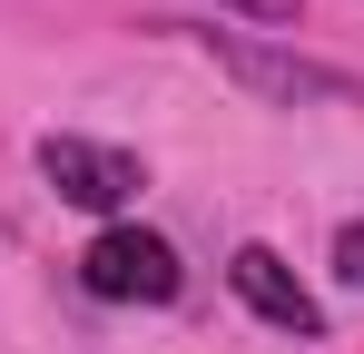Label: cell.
<instances>
[{"label":"cell","mask_w":364,"mask_h":354,"mask_svg":"<svg viewBox=\"0 0 364 354\" xmlns=\"http://www.w3.org/2000/svg\"><path fill=\"white\" fill-rule=\"evenodd\" d=\"M40 177H50L60 207H89V217H119L148 187V168L128 148H99V138H40Z\"/></svg>","instance_id":"3957f363"},{"label":"cell","mask_w":364,"mask_h":354,"mask_svg":"<svg viewBox=\"0 0 364 354\" xmlns=\"http://www.w3.org/2000/svg\"><path fill=\"white\" fill-rule=\"evenodd\" d=\"M227 10H246V20H296V0H227Z\"/></svg>","instance_id":"8992f818"},{"label":"cell","mask_w":364,"mask_h":354,"mask_svg":"<svg viewBox=\"0 0 364 354\" xmlns=\"http://www.w3.org/2000/svg\"><path fill=\"white\" fill-rule=\"evenodd\" d=\"M79 286L99 295V305H178L187 266H178V246L148 236V227H99L79 246Z\"/></svg>","instance_id":"7a4b0ae2"},{"label":"cell","mask_w":364,"mask_h":354,"mask_svg":"<svg viewBox=\"0 0 364 354\" xmlns=\"http://www.w3.org/2000/svg\"><path fill=\"white\" fill-rule=\"evenodd\" d=\"M227 286H237L246 305L276 325V335H296V345H325V305L296 286V266H286L276 246H237V256H227Z\"/></svg>","instance_id":"277c9868"},{"label":"cell","mask_w":364,"mask_h":354,"mask_svg":"<svg viewBox=\"0 0 364 354\" xmlns=\"http://www.w3.org/2000/svg\"><path fill=\"white\" fill-rule=\"evenodd\" d=\"M335 276L364 295V217H355V227H335Z\"/></svg>","instance_id":"5b68a950"},{"label":"cell","mask_w":364,"mask_h":354,"mask_svg":"<svg viewBox=\"0 0 364 354\" xmlns=\"http://www.w3.org/2000/svg\"><path fill=\"white\" fill-rule=\"evenodd\" d=\"M187 40L217 59L237 89L276 99V109H364V79H355V69L305 59V50H286V40H246V30H187Z\"/></svg>","instance_id":"6da1fadb"}]
</instances>
